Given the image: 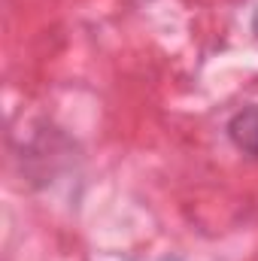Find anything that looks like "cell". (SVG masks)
<instances>
[{
    "instance_id": "obj_1",
    "label": "cell",
    "mask_w": 258,
    "mask_h": 261,
    "mask_svg": "<svg viewBox=\"0 0 258 261\" xmlns=\"http://www.w3.org/2000/svg\"><path fill=\"white\" fill-rule=\"evenodd\" d=\"M228 137H231V143L243 155L258 158V103H252V107H246V110H240V113L231 116Z\"/></svg>"
},
{
    "instance_id": "obj_2",
    "label": "cell",
    "mask_w": 258,
    "mask_h": 261,
    "mask_svg": "<svg viewBox=\"0 0 258 261\" xmlns=\"http://www.w3.org/2000/svg\"><path fill=\"white\" fill-rule=\"evenodd\" d=\"M252 34H255V40H258V9L252 12Z\"/></svg>"
}]
</instances>
